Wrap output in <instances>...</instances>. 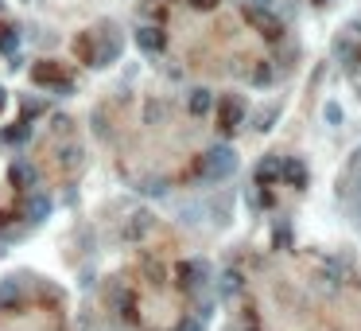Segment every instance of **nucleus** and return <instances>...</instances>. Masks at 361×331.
<instances>
[{"instance_id": "nucleus-5", "label": "nucleus", "mask_w": 361, "mask_h": 331, "mask_svg": "<svg viewBox=\"0 0 361 331\" xmlns=\"http://www.w3.org/2000/svg\"><path fill=\"white\" fill-rule=\"evenodd\" d=\"M136 43H140V51L144 55H160L163 51V32L160 27H151V24H144V27H136Z\"/></svg>"}, {"instance_id": "nucleus-9", "label": "nucleus", "mask_w": 361, "mask_h": 331, "mask_svg": "<svg viewBox=\"0 0 361 331\" xmlns=\"http://www.w3.org/2000/svg\"><path fill=\"white\" fill-rule=\"evenodd\" d=\"M191 4H194V8H202V12H206V8H214L218 0H191Z\"/></svg>"}, {"instance_id": "nucleus-4", "label": "nucleus", "mask_w": 361, "mask_h": 331, "mask_svg": "<svg viewBox=\"0 0 361 331\" xmlns=\"http://www.w3.org/2000/svg\"><path fill=\"white\" fill-rule=\"evenodd\" d=\"M241 117H245V105L237 102V98H222L218 102V125L226 129V133H233V129L241 125Z\"/></svg>"}, {"instance_id": "nucleus-2", "label": "nucleus", "mask_w": 361, "mask_h": 331, "mask_svg": "<svg viewBox=\"0 0 361 331\" xmlns=\"http://www.w3.org/2000/svg\"><path fill=\"white\" fill-rule=\"evenodd\" d=\"M233 152H229V148H210V152H206V160H202V168H206V176L210 179H222V176H229V171H233Z\"/></svg>"}, {"instance_id": "nucleus-3", "label": "nucleus", "mask_w": 361, "mask_h": 331, "mask_svg": "<svg viewBox=\"0 0 361 331\" xmlns=\"http://www.w3.org/2000/svg\"><path fill=\"white\" fill-rule=\"evenodd\" d=\"M32 82L55 86V90H70V78H62L59 63H39V67H32Z\"/></svg>"}, {"instance_id": "nucleus-6", "label": "nucleus", "mask_w": 361, "mask_h": 331, "mask_svg": "<svg viewBox=\"0 0 361 331\" xmlns=\"http://www.w3.org/2000/svg\"><path fill=\"white\" fill-rule=\"evenodd\" d=\"M210 105H214V93L210 90H191V98H186V110H191L194 117L210 113Z\"/></svg>"}, {"instance_id": "nucleus-10", "label": "nucleus", "mask_w": 361, "mask_h": 331, "mask_svg": "<svg viewBox=\"0 0 361 331\" xmlns=\"http://www.w3.org/2000/svg\"><path fill=\"white\" fill-rule=\"evenodd\" d=\"M315 4H330V0H315Z\"/></svg>"}, {"instance_id": "nucleus-1", "label": "nucleus", "mask_w": 361, "mask_h": 331, "mask_svg": "<svg viewBox=\"0 0 361 331\" xmlns=\"http://www.w3.org/2000/svg\"><path fill=\"white\" fill-rule=\"evenodd\" d=\"M245 24L257 27V32L264 35V39H284V24H280L276 12H268V4H245Z\"/></svg>"}, {"instance_id": "nucleus-8", "label": "nucleus", "mask_w": 361, "mask_h": 331, "mask_svg": "<svg viewBox=\"0 0 361 331\" xmlns=\"http://www.w3.org/2000/svg\"><path fill=\"white\" fill-rule=\"evenodd\" d=\"M252 82H257V86H268V82H272V63H257V70H252Z\"/></svg>"}, {"instance_id": "nucleus-11", "label": "nucleus", "mask_w": 361, "mask_h": 331, "mask_svg": "<svg viewBox=\"0 0 361 331\" xmlns=\"http://www.w3.org/2000/svg\"><path fill=\"white\" fill-rule=\"evenodd\" d=\"M0 12H4V0H0Z\"/></svg>"}, {"instance_id": "nucleus-7", "label": "nucleus", "mask_w": 361, "mask_h": 331, "mask_svg": "<svg viewBox=\"0 0 361 331\" xmlns=\"http://www.w3.org/2000/svg\"><path fill=\"white\" fill-rule=\"evenodd\" d=\"M16 47H20V27L4 24V27H0V51H4V55H16Z\"/></svg>"}]
</instances>
